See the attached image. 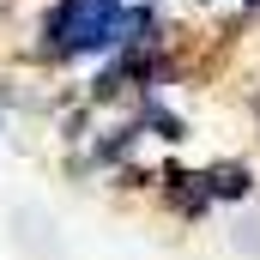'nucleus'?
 Returning <instances> with one entry per match:
<instances>
[{"label": "nucleus", "instance_id": "1", "mask_svg": "<svg viewBox=\"0 0 260 260\" xmlns=\"http://www.w3.org/2000/svg\"><path fill=\"white\" fill-rule=\"evenodd\" d=\"M127 30V12L121 0H61L43 24V37H55L61 55H91V49H109L115 37Z\"/></svg>", "mask_w": 260, "mask_h": 260}, {"label": "nucleus", "instance_id": "2", "mask_svg": "<svg viewBox=\"0 0 260 260\" xmlns=\"http://www.w3.org/2000/svg\"><path fill=\"white\" fill-rule=\"evenodd\" d=\"M206 188H212V200H248L254 176H248V164H212L206 170Z\"/></svg>", "mask_w": 260, "mask_h": 260}]
</instances>
